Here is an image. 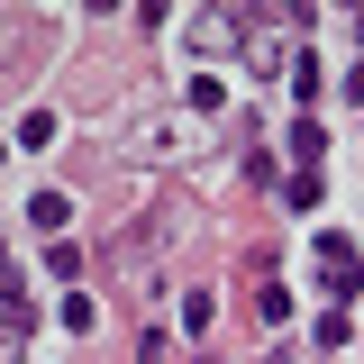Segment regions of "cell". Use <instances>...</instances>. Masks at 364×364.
<instances>
[{"instance_id":"9","label":"cell","mask_w":364,"mask_h":364,"mask_svg":"<svg viewBox=\"0 0 364 364\" xmlns=\"http://www.w3.org/2000/svg\"><path fill=\"white\" fill-rule=\"evenodd\" d=\"M64 328H73V337H82V328H100V301H91V291H64Z\"/></svg>"},{"instance_id":"2","label":"cell","mask_w":364,"mask_h":364,"mask_svg":"<svg viewBox=\"0 0 364 364\" xmlns=\"http://www.w3.org/2000/svg\"><path fill=\"white\" fill-rule=\"evenodd\" d=\"M182 46H191V55H228V46H255V18H246V9H191V18H182Z\"/></svg>"},{"instance_id":"13","label":"cell","mask_w":364,"mask_h":364,"mask_svg":"<svg viewBox=\"0 0 364 364\" xmlns=\"http://www.w3.org/2000/svg\"><path fill=\"white\" fill-rule=\"evenodd\" d=\"M0 155H9V136H0Z\"/></svg>"},{"instance_id":"8","label":"cell","mask_w":364,"mask_h":364,"mask_svg":"<svg viewBox=\"0 0 364 364\" xmlns=\"http://www.w3.org/2000/svg\"><path fill=\"white\" fill-rule=\"evenodd\" d=\"M46 273H55V282H73V273H82V246H73V237H55V246H46Z\"/></svg>"},{"instance_id":"5","label":"cell","mask_w":364,"mask_h":364,"mask_svg":"<svg viewBox=\"0 0 364 364\" xmlns=\"http://www.w3.org/2000/svg\"><path fill=\"white\" fill-rule=\"evenodd\" d=\"M182 100H191V109H228V82H219V73H191Z\"/></svg>"},{"instance_id":"6","label":"cell","mask_w":364,"mask_h":364,"mask_svg":"<svg viewBox=\"0 0 364 364\" xmlns=\"http://www.w3.org/2000/svg\"><path fill=\"white\" fill-rule=\"evenodd\" d=\"M18 146H28V155H37V146H55V109H46V100L18 119Z\"/></svg>"},{"instance_id":"12","label":"cell","mask_w":364,"mask_h":364,"mask_svg":"<svg viewBox=\"0 0 364 364\" xmlns=\"http://www.w3.org/2000/svg\"><path fill=\"white\" fill-rule=\"evenodd\" d=\"M346 100H364V64H346Z\"/></svg>"},{"instance_id":"11","label":"cell","mask_w":364,"mask_h":364,"mask_svg":"<svg viewBox=\"0 0 364 364\" xmlns=\"http://www.w3.org/2000/svg\"><path fill=\"white\" fill-rule=\"evenodd\" d=\"M318 82H328V73H318V55H291V91H301V100H318Z\"/></svg>"},{"instance_id":"1","label":"cell","mask_w":364,"mask_h":364,"mask_svg":"<svg viewBox=\"0 0 364 364\" xmlns=\"http://www.w3.org/2000/svg\"><path fill=\"white\" fill-rule=\"evenodd\" d=\"M310 264H318V291H328V310H346V301H355V282H364L355 237H318V246H310Z\"/></svg>"},{"instance_id":"7","label":"cell","mask_w":364,"mask_h":364,"mask_svg":"<svg viewBox=\"0 0 364 364\" xmlns=\"http://www.w3.org/2000/svg\"><path fill=\"white\" fill-rule=\"evenodd\" d=\"M291 155H301V173H310L318 155H328V128H318V119H301V128H291Z\"/></svg>"},{"instance_id":"4","label":"cell","mask_w":364,"mask_h":364,"mask_svg":"<svg viewBox=\"0 0 364 364\" xmlns=\"http://www.w3.org/2000/svg\"><path fill=\"white\" fill-rule=\"evenodd\" d=\"M28 228H37V237H64V228H73V191H37V200H28Z\"/></svg>"},{"instance_id":"10","label":"cell","mask_w":364,"mask_h":364,"mask_svg":"<svg viewBox=\"0 0 364 364\" xmlns=\"http://www.w3.org/2000/svg\"><path fill=\"white\" fill-rule=\"evenodd\" d=\"M0 364H28V318H0Z\"/></svg>"},{"instance_id":"3","label":"cell","mask_w":364,"mask_h":364,"mask_svg":"<svg viewBox=\"0 0 364 364\" xmlns=\"http://www.w3.org/2000/svg\"><path fill=\"white\" fill-rule=\"evenodd\" d=\"M128 155L164 164V155H182V128H173V119H136V128H128Z\"/></svg>"}]
</instances>
